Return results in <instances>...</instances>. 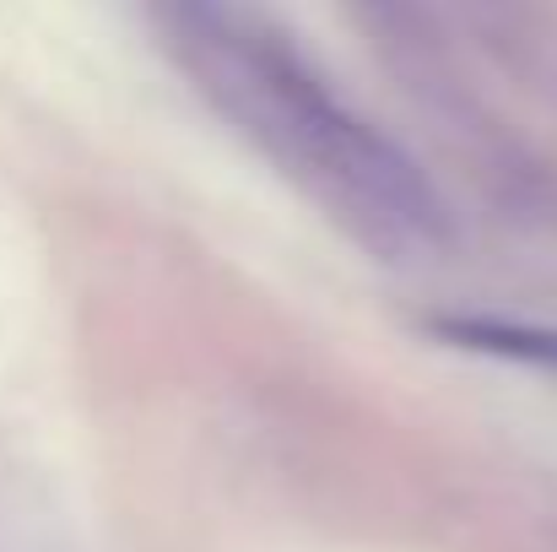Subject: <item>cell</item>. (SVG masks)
I'll return each instance as SVG.
<instances>
[{
  "label": "cell",
  "instance_id": "obj_1",
  "mask_svg": "<svg viewBox=\"0 0 557 552\" xmlns=\"http://www.w3.org/2000/svg\"><path fill=\"white\" fill-rule=\"evenodd\" d=\"M216 93L260 125V136L304 169L352 222L373 228L379 238H438L444 200L428 174L363 114H352L325 82H314L298 60L265 49L244 33H206Z\"/></svg>",
  "mask_w": 557,
  "mask_h": 552
},
{
  "label": "cell",
  "instance_id": "obj_2",
  "mask_svg": "<svg viewBox=\"0 0 557 552\" xmlns=\"http://www.w3.org/2000/svg\"><path fill=\"white\" fill-rule=\"evenodd\" d=\"M428 331L438 342H449L455 353H476V358H498V364L557 373V326L498 320V315H449V320H433Z\"/></svg>",
  "mask_w": 557,
  "mask_h": 552
}]
</instances>
